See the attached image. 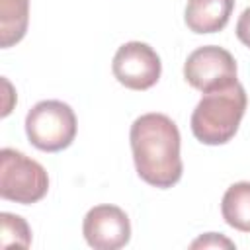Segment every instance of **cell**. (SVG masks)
Listing matches in <instances>:
<instances>
[{
    "mask_svg": "<svg viewBox=\"0 0 250 250\" xmlns=\"http://www.w3.org/2000/svg\"><path fill=\"white\" fill-rule=\"evenodd\" d=\"M131 152L141 180L166 189L180 182L184 166L180 156V131L164 113L137 117L129 131Z\"/></svg>",
    "mask_w": 250,
    "mask_h": 250,
    "instance_id": "1",
    "label": "cell"
},
{
    "mask_svg": "<svg viewBox=\"0 0 250 250\" xmlns=\"http://www.w3.org/2000/svg\"><path fill=\"white\" fill-rule=\"evenodd\" d=\"M246 104V92L238 80L223 90L203 94L191 113L193 137L203 145L229 143L238 131Z\"/></svg>",
    "mask_w": 250,
    "mask_h": 250,
    "instance_id": "2",
    "label": "cell"
},
{
    "mask_svg": "<svg viewBox=\"0 0 250 250\" xmlns=\"http://www.w3.org/2000/svg\"><path fill=\"white\" fill-rule=\"evenodd\" d=\"M25 135L43 152H59L72 145L76 137V115L61 100H43L25 115Z\"/></svg>",
    "mask_w": 250,
    "mask_h": 250,
    "instance_id": "3",
    "label": "cell"
},
{
    "mask_svg": "<svg viewBox=\"0 0 250 250\" xmlns=\"http://www.w3.org/2000/svg\"><path fill=\"white\" fill-rule=\"evenodd\" d=\"M49 176L45 168L14 148L0 150V197L21 205L37 203L47 195Z\"/></svg>",
    "mask_w": 250,
    "mask_h": 250,
    "instance_id": "4",
    "label": "cell"
},
{
    "mask_svg": "<svg viewBox=\"0 0 250 250\" xmlns=\"http://www.w3.org/2000/svg\"><path fill=\"white\" fill-rule=\"evenodd\" d=\"M184 78L191 88L203 94L223 90L236 82V61L223 47L203 45L188 55Z\"/></svg>",
    "mask_w": 250,
    "mask_h": 250,
    "instance_id": "5",
    "label": "cell"
},
{
    "mask_svg": "<svg viewBox=\"0 0 250 250\" xmlns=\"http://www.w3.org/2000/svg\"><path fill=\"white\" fill-rule=\"evenodd\" d=\"M113 76L129 90L152 88L162 72V62L156 51L141 41H129L117 49L111 62Z\"/></svg>",
    "mask_w": 250,
    "mask_h": 250,
    "instance_id": "6",
    "label": "cell"
},
{
    "mask_svg": "<svg viewBox=\"0 0 250 250\" xmlns=\"http://www.w3.org/2000/svg\"><path fill=\"white\" fill-rule=\"evenodd\" d=\"M82 232L88 246L96 250H117L131 240V223L121 207L96 205L86 213Z\"/></svg>",
    "mask_w": 250,
    "mask_h": 250,
    "instance_id": "7",
    "label": "cell"
},
{
    "mask_svg": "<svg viewBox=\"0 0 250 250\" xmlns=\"http://www.w3.org/2000/svg\"><path fill=\"white\" fill-rule=\"evenodd\" d=\"M234 0H188L184 21L193 33H217L230 20Z\"/></svg>",
    "mask_w": 250,
    "mask_h": 250,
    "instance_id": "8",
    "label": "cell"
},
{
    "mask_svg": "<svg viewBox=\"0 0 250 250\" xmlns=\"http://www.w3.org/2000/svg\"><path fill=\"white\" fill-rule=\"evenodd\" d=\"M29 0H0V45L4 49L20 43L27 31Z\"/></svg>",
    "mask_w": 250,
    "mask_h": 250,
    "instance_id": "9",
    "label": "cell"
},
{
    "mask_svg": "<svg viewBox=\"0 0 250 250\" xmlns=\"http://www.w3.org/2000/svg\"><path fill=\"white\" fill-rule=\"evenodd\" d=\"M221 213L229 227L250 232V182H236L225 191Z\"/></svg>",
    "mask_w": 250,
    "mask_h": 250,
    "instance_id": "10",
    "label": "cell"
},
{
    "mask_svg": "<svg viewBox=\"0 0 250 250\" xmlns=\"http://www.w3.org/2000/svg\"><path fill=\"white\" fill-rule=\"evenodd\" d=\"M0 223H2V240H0V244L4 248H10V246L27 248L31 244V230L20 215L2 213Z\"/></svg>",
    "mask_w": 250,
    "mask_h": 250,
    "instance_id": "11",
    "label": "cell"
},
{
    "mask_svg": "<svg viewBox=\"0 0 250 250\" xmlns=\"http://www.w3.org/2000/svg\"><path fill=\"white\" fill-rule=\"evenodd\" d=\"M236 37L242 45H246L250 49V6L240 14V18L236 21Z\"/></svg>",
    "mask_w": 250,
    "mask_h": 250,
    "instance_id": "12",
    "label": "cell"
},
{
    "mask_svg": "<svg viewBox=\"0 0 250 250\" xmlns=\"http://www.w3.org/2000/svg\"><path fill=\"white\" fill-rule=\"evenodd\" d=\"M191 246L193 248H197V246H229V248H232V242L223 238V236H217L215 232H209V234L201 236L199 240H195Z\"/></svg>",
    "mask_w": 250,
    "mask_h": 250,
    "instance_id": "13",
    "label": "cell"
}]
</instances>
